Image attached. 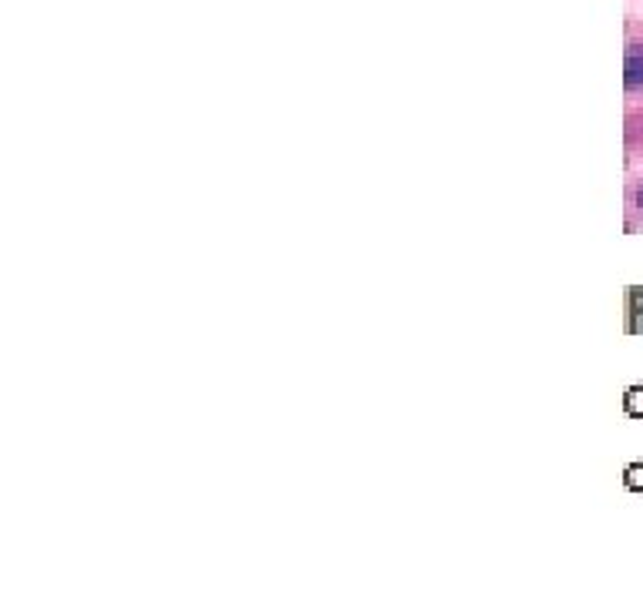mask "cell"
Instances as JSON below:
<instances>
[{"mask_svg":"<svg viewBox=\"0 0 643 603\" xmlns=\"http://www.w3.org/2000/svg\"><path fill=\"white\" fill-rule=\"evenodd\" d=\"M643 84V47H630L627 51V88H640Z\"/></svg>","mask_w":643,"mask_h":603,"instance_id":"obj_1","label":"cell"},{"mask_svg":"<svg viewBox=\"0 0 643 603\" xmlns=\"http://www.w3.org/2000/svg\"><path fill=\"white\" fill-rule=\"evenodd\" d=\"M637 208H640V212H643V185L637 188Z\"/></svg>","mask_w":643,"mask_h":603,"instance_id":"obj_2","label":"cell"}]
</instances>
